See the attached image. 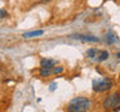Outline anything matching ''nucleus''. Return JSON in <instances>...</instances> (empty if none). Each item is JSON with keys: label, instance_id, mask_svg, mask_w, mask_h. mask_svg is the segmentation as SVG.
Masks as SVG:
<instances>
[{"label": "nucleus", "instance_id": "obj_4", "mask_svg": "<svg viewBox=\"0 0 120 112\" xmlns=\"http://www.w3.org/2000/svg\"><path fill=\"white\" fill-rule=\"evenodd\" d=\"M69 37L74 40H80L82 42H100V37L94 35H84V34H73Z\"/></svg>", "mask_w": 120, "mask_h": 112}, {"label": "nucleus", "instance_id": "obj_5", "mask_svg": "<svg viewBox=\"0 0 120 112\" xmlns=\"http://www.w3.org/2000/svg\"><path fill=\"white\" fill-rule=\"evenodd\" d=\"M104 41L106 42V45H115V44H118L119 42V37L118 35L114 32V31H106L105 32V35H104Z\"/></svg>", "mask_w": 120, "mask_h": 112}, {"label": "nucleus", "instance_id": "obj_16", "mask_svg": "<svg viewBox=\"0 0 120 112\" xmlns=\"http://www.w3.org/2000/svg\"><path fill=\"white\" fill-rule=\"evenodd\" d=\"M119 82H120V77H119Z\"/></svg>", "mask_w": 120, "mask_h": 112}, {"label": "nucleus", "instance_id": "obj_11", "mask_svg": "<svg viewBox=\"0 0 120 112\" xmlns=\"http://www.w3.org/2000/svg\"><path fill=\"white\" fill-rule=\"evenodd\" d=\"M64 66L61 65H55L51 67V75H59V74H63L64 72Z\"/></svg>", "mask_w": 120, "mask_h": 112}, {"label": "nucleus", "instance_id": "obj_13", "mask_svg": "<svg viewBox=\"0 0 120 112\" xmlns=\"http://www.w3.org/2000/svg\"><path fill=\"white\" fill-rule=\"evenodd\" d=\"M49 90H50V91H55L56 90V82H52V84L49 86Z\"/></svg>", "mask_w": 120, "mask_h": 112}, {"label": "nucleus", "instance_id": "obj_7", "mask_svg": "<svg viewBox=\"0 0 120 112\" xmlns=\"http://www.w3.org/2000/svg\"><path fill=\"white\" fill-rule=\"evenodd\" d=\"M56 60H54V59H49V57H43L40 60V67H51L52 66H55L56 65Z\"/></svg>", "mask_w": 120, "mask_h": 112}, {"label": "nucleus", "instance_id": "obj_6", "mask_svg": "<svg viewBox=\"0 0 120 112\" xmlns=\"http://www.w3.org/2000/svg\"><path fill=\"white\" fill-rule=\"evenodd\" d=\"M109 57H110V54H109V51H106V50H99V51H98V55H96V57H95V60H94V61H96V62L101 63V62L106 61Z\"/></svg>", "mask_w": 120, "mask_h": 112}, {"label": "nucleus", "instance_id": "obj_1", "mask_svg": "<svg viewBox=\"0 0 120 112\" xmlns=\"http://www.w3.org/2000/svg\"><path fill=\"white\" fill-rule=\"evenodd\" d=\"M93 102L89 97L85 96H76L69 101L66 106V111L70 112H86L91 110Z\"/></svg>", "mask_w": 120, "mask_h": 112}, {"label": "nucleus", "instance_id": "obj_14", "mask_svg": "<svg viewBox=\"0 0 120 112\" xmlns=\"http://www.w3.org/2000/svg\"><path fill=\"white\" fill-rule=\"evenodd\" d=\"M115 57L118 59V60H120V51H118V52L115 54Z\"/></svg>", "mask_w": 120, "mask_h": 112}, {"label": "nucleus", "instance_id": "obj_15", "mask_svg": "<svg viewBox=\"0 0 120 112\" xmlns=\"http://www.w3.org/2000/svg\"><path fill=\"white\" fill-rule=\"evenodd\" d=\"M39 1H41V3H48V1H50V0H39Z\"/></svg>", "mask_w": 120, "mask_h": 112}, {"label": "nucleus", "instance_id": "obj_2", "mask_svg": "<svg viewBox=\"0 0 120 112\" xmlns=\"http://www.w3.org/2000/svg\"><path fill=\"white\" fill-rule=\"evenodd\" d=\"M101 107L105 111H120V91L108 92L101 102Z\"/></svg>", "mask_w": 120, "mask_h": 112}, {"label": "nucleus", "instance_id": "obj_12", "mask_svg": "<svg viewBox=\"0 0 120 112\" xmlns=\"http://www.w3.org/2000/svg\"><path fill=\"white\" fill-rule=\"evenodd\" d=\"M8 18V11L3 7H0V19H5Z\"/></svg>", "mask_w": 120, "mask_h": 112}, {"label": "nucleus", "instance_id": "obj_9", "mask_svg": "<svg viewBox=\"0 0 120 112\" xmlns=\"http://www.w3.org/2000/svg\"><path fill=\"white\" fill-rule=\"evenodd\" d=\"M98 51H99V49H95V47L89 49V50H86V52H85V57L89 59V60H95L96 55H98Z\"/></svg>", "mask_w": 120, "mask_h": 112}, {"label": "nucleus", "instance_id": "obj_10", "mask_svg": "<svg viewBox=\"0 0 120 112\" xmlns=\"http://www.w3.org/2000/svg\"><path fill=\"white\" fill-rule=\"evenodd\" d=\"M39 76H41V77H49V76H51V69H50V67H40Z\"/></svg>", "mask_w": 120, "mask_h": 112}, {"label": "nucleus", "instance_id": "obj_8", "mask_svg": "<svg viewBox=\"0 0 120 112\" xmlns=\"http://www.w3.org/2000/svg\"><path fill=\"white\" fill-rule=\"evenodd\" d=\"M43 34H44L43 30H34V31H28V32H24V34H22V37H24V39H34V37L41 36Z\"/></svg>", "mask_w": 120, "mask_h": 112}, {"label": "nucleus", "instance_id": "obj_3", "mask_svg": "<svg viewBox=\"0 0 120 112\" xmlns=\"http://www.w3.org/2000/svg\"><path fill=\"white\" fill-rule=\"evenodd\" d=\"M114 88V81L110 77H99L93 80V91L95 93H108Z\"/></svg>", "mask_w": 120, "mask_h": 112}]
</instances>
